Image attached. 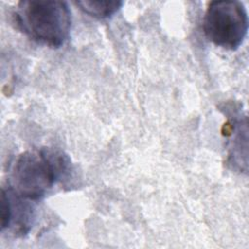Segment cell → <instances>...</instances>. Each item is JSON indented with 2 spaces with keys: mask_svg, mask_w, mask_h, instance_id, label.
Returning <instances> with one entry per match:
<instances>
[{
  "mask_svg": "<svg viewBox=\"0 0 249 249\" xmlns=\"http://www.w3.org/2000/svg\"><path fill=\"white\" fill-rule=\"evenodd\" d=\"M14 18L18 28L30 39L51 48L62 46L71 28V12L64 1H20Z\"/></svg>",
  "mask_w": 249,
  "mask_h": 249,
  "instance_id": "cell-1",
  "label": "cell"
},
{
  "mask_svg": "<svg viewBox=\"0 0 249 249\" xmlns=\"http://www.w3.org/2000/svg\"><path fill=\"white\" fill-rule=\"evenodd\" d=\"M68 159L50 150L20 154L12 170L11 189L27 200H39L68 169Z\"/></svg>",
  "mask_w": 249,
  "mask_h": 249,
  "instance_id": "cell-2",
  "label": "cell"
},
{
  "mask_svg": "<svg viewBox=\"0 0 249 249\" xmlns=\"http://www.w3.org/2000/svg\"><path fill=\"white\" fill-rule=\"evenodd\" d=\"M202 26L206 38L215 46L235 51L247 35V11L238 1H212L204 14Z\"/></svg>",
  "mask_w": 249,
  "mask_h": 249,
  "instance_id": "cell-3",
  "label": "cell"
},
{
  "mask_svg": "<svg viewBox=\"0 0 249 249\" xmlns=\"http://www.w3.org/2000/svg\"><path fill=\"white\" fill-rule=\"evenodd\" d=\"M75 4L87 15L95 18H107L120 10L122 1H76Z\"/></svg>",
  "mask_w": 249,
  "mask_h": 249,
  "instance_id": "cell-4",
  "label": "cell"
},
{
  "mask_svg": "<svg viewBox=\"0 0 249 249\" xmlns=\"http://www.w3.org/2000/svg\"><path fill=\"white\" fill-rule=\"evenodd\" d=\"M1 206H0V218H1V230L4 231L11 226L12 218V203L9 189L2 188L1 191Z\"/></svg>",
  "mask_w": 249,
  "mask_h": 249,
  "instance_id": "cell-5",
  "label": "cell"
}]
</instances>
